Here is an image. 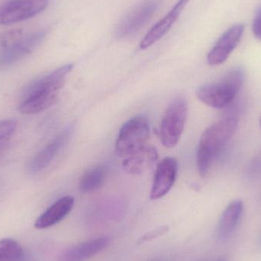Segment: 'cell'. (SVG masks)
<instances>
[{
	"label": "cell",
	"instance_id": "1",
	"mask_svg": "<svg viewBox=\"0 0 261 261\" xmlns=\"http://www.w3.org/2000/svg\"><path fill=\"white\" fill-rule=\"evenodd\" d=\"M73 67V64L62 66L30 83L24 89L18 110L23 114L35 115L55 106Z\"/></svg>",
	"mask_w": 261,
	"mask_h": 261
},
{
	"label": "cell",
	"instance_id": "2",
	"mask_svg": "<svg viewBox=\"0 0 261 261\" xmlns=\"http://www.w3.org/2000/svg\"><path fill=\"white\" fill-rule=\"evenodd\" d=\"M239 125V119L230 116L221 119L205 129L199 140L196 165L199 175L205 177L215 158L231 139Z\"/></svg>",
	"mask_w": 261,
	"mask_h": 261
},
{
	"label": "cell",
	"instance_id": "3",
	"mask_svg": "<svg viewBox=\"0 0 261 261\" xmlns=\"http://www.w3.org/2000/svg\"><path fill=\"white\" fill-rule=\"evenodd\" d=\"M245 79L241 68L229 70L220 81L206 84L196 92L198 99L205 105L214 109L229 106L239 94Z\"/></svg>",
	"mask_w": 261,
	"mask_h": 261
},
{
	"label": "cell",
	"instance_id": "4",
	"mask_svg": "<svg viewBox=\"0 0 261 261\" xmlns=\"http://www.w3.org/2000/svg\"><path fill=\"white\" fill-rule=\"evenodd\" d=\"M188 105L184 97L173 99L166 110L161 121L160 138L163 145L171 148L177 144L187 122Z\"/></svg>",
	"mask_w": 261,
	"mask_h": 261
},
{
	"label": "cell",
	"instance_id": "5",
	"mask_svg": "<svg viewBox=\"0 0 261 261\" xmlns=\"http://www.w3.org/2000/svg\"><path fill=\"white\" fill-rule=\"evenodd\" d=\"M150 135L148 121L143 116H136L124 124L116 142L118 156L125 158L145 147Z\"/></svg>",
	"mask_w": 261,
	"mask_h": 261
},
{
	"label": "cell",
	"instance_id": "6",
	"mask_svg": "<svg viewBox=\"0 0 261 261\" xmlns=\"http://www.w3.org/2000/svg\"><path fill=\"white\" fill-rule=\"evenodd\" d=\"M47 35V31L24 35L3 46L0 50V68L10 67L30 55L42 43Z\"/></svg>",
	"mask_w": 261,
	"mask_h": 261
},
{
	"label": "cell",
	"instance_id": "7",
	"mask_svg": "<svg viewBox=\"0 0 261 261\" xmlns=\"http://www.w3.org/2000/svg\"><path fill=\"white\" fill-rule=\"evenodd\" d=\"M48 0H9L0 6V25L33 18L48 6Z\"/></svg>",
	"mask_w": 261,
	"mask_h": 261
},
{
	"label": "cell",
	"instance_id": "8",
	"mask_svg": "<svg viewBox=\"0 0 261 261\" xmlns=\"http://www.w3.org/2000/svg\"><path fill=\"white\" fill-rule=\"evenodd\" d=\"M160 3L161 0H143L138 3L118 24L116 36L125 38L138 32L154 15Z\"/></svg>",
	"mask_w": 261,
	"mask_h": 261
},
{
	"label": "cell",
	"instance_id": "9",
	"mask_svg": "<svg viewBox=\"0 0 261 261\" xmlns=\"http://www.w3.org/2000/svg\"><path fill=\"white\" fill-rule=\"evenodd\" d=\"M245 32V26L237 24L228 29L218 40L207 56L210 65L217 66L225 63L239 45Z\"/></svg>",
	"mask_w": 261,
	"mask_h": 261
},
{
	"label": "cell",
	"instance_id": "10",
	"mask_svg": "<svg viewBox=\"0 0 261 261\" xmlns=\"http://www.w3.org/2000/svg\"><path fill=\"white\" fill-rule=\"evenodd\" d=\"M178 171V163L175 158H166L158 164L153 176L150 197L153 200L161 199L169 193Z\"/></svg>",
	"mask_w": 261,
	"mask_h": 261
},
{
	"label": "cell",
	"instance_id": "11",
	"mask_svg": "<svg viewBox=\"0 0 261 261\" xmlns=\"http://www.w3.org/2000/svg\"><path fill=\"white\" fill-rule=\"evenodd\" d=\"M72 126L67 127L54 138L44 149L34 156L29 163V170L32 173H38L45 169L64 147L73 133Z\"/></svg>",
	"mask_w": 261,
	"mask_h": 261
},
{
	"label": "cell",
	"instance_id": "12",
	"mask_svg": "<svg viewBox=\"0 0 261 261\" xmlns=\"http://www.w3.org/2000/svg\"><path fill=\"white\" fill-rule=\"evenodd\" d=\"M189 2L190 0H178L177 3L173 6L169 13L158 21L147 32V35L141 41L140 48L141 50H145L158 42L163 37L165 36L173 27Z\"/></svg>",
	"mask_w": 261,
	"mask_h": 261
},
{
	"label": "cell",
	"instance_id": "13",
	"mask_svg": "<svg viewBox=\"0 0 261 261\" xmlns=\"http://www.w3.org/2000/svg\"><path fill=\"white\" fill-rule=\"evenodd\" d=\"M108 237H99L87 241L63 251L58 261H86L103 251L110 245Z\"/></svg>",
	"mask_w": 261,
	"mask_h": 261
},
{
	"label": "cell",
	"instance_id": "14",
	"mask_svg": "<svg viewBox=\"0 0 261 261\" xmlns=\"http://www.w3.org/2000/svg\"><path fill=\"white\" fill-rule=\"evenodd\" d=\"M243 210L242 200L236 199L228 204L218 223L216 234L219 240L226 241L232 236L240 223Z\"/></svg>",
	"mask_w": 261,
	"mask_h": 261
},
{
	"label": "cell",
	"instance_id": "15",
	"mask_svg": "<svg viewBox=\"0 0 261 261\" xmlns=\"http://www.w3.org/2000/svg\"><path fill=\"white\" fill-rule=\"evenodd\" d=\"M73 205L74 198L73 196L61 198L37 219L35 228L38 230L45 229L59 223L71 212Z\"/></svg>",
	"mask_w": 261,
	"mask_h": 261
},
{
	"label": "cell",
	"instance_id": "16",
	"mask_svg": "<svg viewBox=\"0 0 261 261\" xmlns=\"http://www.w3.org/2000/svg\"><path fill=\"white\" fill-rule=\"evenodd\" d=\"M158 158L156 149L145 146L136 153L124 158L122 168L128 174H141L153 167Z\"/></svg>",
	"mask_w": 261,
	"mask_h": 261
},
{
	"label": "cell",
	"instance_id": "17",
	"mask_svg": "<svg viewBox=\"0 0 261 261\" xmlns=\"http://www.w3.org/2000/svg\"><path fill=\"white\" fill-rule=\"evenodd\" d=\"M108 176L107 166L97 165L84 173L80 182V188L84 193H93L103 187Z\"/></svg>",
	"mask_w": 261,
	"mask_h": 261
},
{
	"label": "cell",
	"instance_id": "18",
	"mask_svg": "<svg viewBox=\"0 0 261 261\" xmlns=\"http://www.w3.org/2000/svg\"><path fill=\"white\" fill-rule=\"evenodd\" d=\"M24 250L19 243L12 239L0 240V261H22Z\"/></svg>",
	"mask_w": 261,
	"mask_h": 261
},
{
	"label": "cell",
	"instance_id": "19",
	"mask_svg": "<svg viewBox=\"0 0 261 261\" xmlns=\"http://www.w3.org/2000/svg\"><path fill=\"white\" fill-rule=\"evenodd\" d=\"M18 123L14 119L0 121V148L9 141L16 130Z\"/></svg>",
	"mask_w": 261,
	"mask_h": 261
},
{
	"label": "cell",
	"instance_id": "20",
	"mask_svg": "<svg viewBox=\"0 0 261 261\" xmlns=\"http://www.w3.org/2000/svg\"><path fill=\"white\" fill-rule=\"evenodd\" d=\"M168 226L163 225V226L158 227V228H155V229L152 230V231H147L142 237L140 238L139 240L138 241V243L142 244L144 243V242H150V241L165 234V233L168 231Z\"/></svg>",
	"mask_w": 261,
	"mask_h": 261
},
{
	"label": "cell",
	"instance_id": "21",
	"mask_svg": "<svg viewBox=\"0 0 261 261\" xmlns=\"http://www.w3.org/2000/svg\"><path fill=\"white\" fill-rule=\"evenodd\" d=\"M253 34L256 38L261 41V6L257 9L252 24Z\"/></svg>",
	"mask_w": 261,
	"mask_h": 261
},
{
	"label": "cell",
	"instance_id": "22",
	"mask_svg": "<svg viewBox=\"0 0 261 261\" xmlns=\"http://www.w3.org/2000/svg\"><path fill=\"white\" fill-rule=\"evenodd\" d=\"M150 261H167L166 259L161 258V257H158V258H154L153 260Z\"/></svg>",
	"mask_w": 261,
	"mask_h": 261
},
{
	"label": "cell",
	"instance_id": "23",
	"mask_svg": "<svg viewBox=\"0 0 261 261\" xmlns=\"http://www.w3.org/2000/svg\"><path fill=\"white\" fill-rule=\"evenodd\" d=\"M0 43H1V34H0Z\"/></svg>",
	"mask_w": 261,
	"mask_h": 261
},
{
	"label": "cell",
	"instance_id": "24",
	"mask_svg": "<svg viewBox=\"0 0 261 261\" xmlns=\"http://www.w3.org/2000/svg\"><path fill=\"white\" fill-rule=\"evenodd\" d=\"M260 128H261V117H260Z\"/></svg>",
	"mask_w": 261,
	"mask_h": 261
}]
</instances>
